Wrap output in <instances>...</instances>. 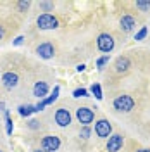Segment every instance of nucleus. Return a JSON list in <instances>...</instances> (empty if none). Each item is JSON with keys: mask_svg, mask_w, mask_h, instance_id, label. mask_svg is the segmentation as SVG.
<instances>
[{"mask_svg": "<svg viewBox=\"0 0 150 152\" xmlns=\"http://www.w3.org/2000/svg\"><path fill=\"white\" fill-rule=\"evenodd\" d=\"M36 54L42 59H52L54 57V54H55V48H54V45L52 43H40L36 47Z\"/></svg>", "mask_w": 150, "mask_h": 152, "instance_id": "obj_8", "label": "nucleus"}, {"mask_svg": "<svg viewBox=\"0 0 150 152\" xmlns=\"http://www.w3.org/2000/svg\"><path fill=\"white\" fill-rule=\"evenodd\" d=\"M107 62H109V56H103V57H100V59L97 61V67H98V69H102V67L105 66V64H107Z\"/></svg>", "mask_w": 150, "mask_h": 152, "instance_id": "obj_21", "label": "nucleus"}, {"mask_svg": "<svg viewBox=\"0 0 150 152\" xmlns=\"http://www.w3.org/2000/svg\"><path fill=\"white\" fill-rule=\"evenodd\" d=\"M60 147V138L55 135H47L42 140V151L43 152H55Z\"/></svg>", "mask_w": 150, "mask_h": 152, "instance_id": "obj_4", "label": "nucleus"}, {"mask_svg": "<svg viewBox=\"0 0 150 152\" xmlns=\"http://www.w3.org/2000/svg\"><path fill=\"white\" fill-rule=\"evenodd\" d=\"M4 35H5V31H4V28H2V26H0V40L4 38Z\"/></svg>", "mask_w": 150, "mask_h": 152, "instance_id": "obj_28", "label": "nucleus"}, {"mask_svg": "<svg viewBox=\"0 0 150 152\" xmlns=\"http://www.w3.org/2000/svg\"><path fill=\"white\" fill-rule=\"evenodd\" d=\"M5 123H7V135H10L14 126H12V119H10V114L7 113V111H5Z\"/></svg>", "mask_w": 150, "mask_h": 152, "instance_id": "obj_18", "label": "nucleus"}, {"mask_svg": "<svg viewBox=\"0 0 150 152\" xmlns=\"http://www.w3.org/2000/svg\"><path fill=\"white\" fill-rule=\"evenodd\" d=\"M0 152H2V151H0Z\"/></svg>", "mask_w": 150, "mask_h": 152, "instance_id": "obj_32", "label": "nucleus"}, {"mask_svg": "<svg viewBox=\"0 0 150 152\" xmlns=\"http://www.w3.org/2000/svg\"><path fill=\"white\" fill-rule=\"evenodd\" d=\"M33 152H43V151H40V149H38V151H33Z\"/></svg>", "mask_w": 150, "mask_h": 152, "instance_id": "obj_31", "label": "nucleus"}, {"mask_svg": "<svg viewBox=\"0 0 150 152\" xmlns=\"http://www.w3.org/2000/svg\"><path fill=\"white\" fill-rule=\"evenodd\" d=\"M136 26V21H135V18L133 16H122L121 18V29L122 31H131L133 28Z\"/></svg>", "mask_w": 150, "mask_h": 152, "instance_id": "obj_13", "label": "nucleus"}, {"mask_svg": "<svg viewBox=\"0 0 150 152\" xmlns=\"http://www.w3.org/2000/svg\"><path fill=\"white\" fill-rule=\"evenodd\" d=\"M122 143H124V138L122 135L116 133V135H111L109 140H107V151L109 152H117L122 149Z\"/></svg>", "mask_w": 150, "mask_h": 152, "instance_id": "obj_7", "label": "nucleus"}, {"mask_svg": "<svg viewBox=\"0 0 150 152\" xmlns=\"http://www.w3.org/2000/svg\"><path fill=\"white\" fill-rule=\"evenodd\" d=\"M29 128H33V130L38 128V121H36V119H31V121H29Z\"/></svg>", "mask_w": 150, "mask_h": 152, "instance_id": "obj_25", "label": "nucleus"}, {"mask_svg": "<svg viewBox=\"0 0 150 152\" xmlns=\"http://www.w3.org/2000/svg\"><path fill=\"white\" fill-rule=\"evenodd\" d=\"M59 92H60V88L59 86H54V92H52V95H48V97H45L42 102H38L35 107H36V111H43L47 105H50V104H54L57 99H59Z\"/></svg>", "mask_w": 150, "mask_h": 152, "instance_id": "obj_9", "label": "nucleus"}, {"mask_svg": "<svg viewBox=\"0 0 150 152\" xmlns=\"http://www.w3.org/2000/svg\"><path fill=\"white\" fill-rule=\"evenodd\" d=\"M147 33H149V29H147L145 26H143V28H141L140 31H138V33L135 35V40H138V42H140V40H143V38L147 37Z\"/></svg>", "mask_w": 150, "mask_h": 152, "instance_id": "obj_20", "label": "nucleus"}, {"mask_svg": "<svg viewBox=\"0 0 150 152\" xmlns=\"http://www.w3.org/2000/svg\"><path fill=\"white\" fill-rule=\"evenodd\" d=\"M136 152H150V149H140V151H136Z\"/></svg>", "mask_w": 150, "mask_h": 152, "instance_id": "obj_30", "label": "nucleus"}, {"mask_svg": "<svg viewBox=\"0 0 150 152\" xmlns=\"http://www.w3.org/2000/svg\"><path fill=\"white\" fill-rule=\"evenodd\" d=\"M40 5H42V7H43L45 10H50L52 7H54V4H50V2H42Z\"/></svg>", "mask_w": 150, "mask_h": 152, "instance_id": "obj_23", "label": "nucleus"}, {"mask_svg": "<svg viewBox=\"0 0 150 152\" xmlns=\"http://www.w3.org/2000/svg\"><path fill=\"white\" fill-rule=\"evenodd\" d=\"M84 64H78V66H76V69H78V71H79V73H81V71H84Z\"/></svg>", "mask_w": 150, "mask_h": 152, "instance_id": "obj_27", "label": "nucleus"}, {"mask_svg": "<svg viewBox=\"0 0 150 152\" xmlns=\"http://www.w3.org/2000/svg\"><path fill=\"white\" fill-rule=\"evenodd\" d=\"M95 133H97V137H100V138H107V137H111V133H112V126H111V123H109L107 119H98V121L95 123Z\"/></svg>", "mask_w": 150, "mask_h": 152, "instance_id": "obj_6", "label": "nucleus"}, {"mask_svg": "<svg viewBox=\"0 0 150 152\" xmlns=\"http://www.w3.org/2000/svg\"><path fill=\"white\" fill-rule=\"evenodd\" d=\"M130 66H131V62H130L128 57H119V59L116 61V71H117V73H124V71H128V67Z\"/></svg>", "mask_w": 150, "mask_h": 152, "instance_id": "obj_14", "label": "nucleus"}, {"mask_svg": "<svg viewBox=\"0 0 150 152\" xmlns=\"http://www.w3.org/2000/svg\"><path fill=\"white\" fill-rule=\"evenodd\" d=\"M17 5H19V9L21 10H24V9H28L29 7V2H19Z\"/></svg>", "mask_w": 150, "mask_h": 152, "instance_id": "obj_24", "label": "nucleus"}, {"mask_svg": "<svg viewBox=\"0 0 150 152\" xmlns=\"http://www.w3.org/2000/svg\"><path fill=\"white\" fill-rule=\"evenodd\" d=\"M135 107V100L130 95H119L117 99H114V109H117L119 113H130Z\"/></svg>", "mask_w": 150, "mask_h": 152, "instance_id": "obj_1", "label": "nucleus"}, {"mask_svg": "<svg viewBox=\"0 0 150 152\" xmlns=\"http://www.w3.org/2000/svg\"><path fill=\"white\" fill-rule=\"evenodd\" d=\"M97 47H98V50L105 52V56H109V52L114 48V38L109 33H102L97 38Z\"/></svg>", "mask_w": 150, "mask_h": 152, "instance_id": "obj_3", "label": "nucleus"}, {"mask_svg": "<svg viewBox=\"0 0 150 152\" xmlns=\"http://www.w3.org/2000/svg\"><path fill=\"white\" fill-rule=\"evenodd\" d=\"M35 111H36L35 105H21V107H19V114H21V116H26V118H28L31 113H35Z\"/></svg>", "mask_w": 150, "mask_h": 152, "instance_id": "obj_15", "label": "nucleus"}, {"mask_svg": "<svg viewBox=\"0 0 150 152\" xmlns=\"http://www.w3.org/2000/svg\"><path fill=\"white\" fill-rule=\"evenodd\" d=\"M76 118H78V121L83 124V126H88V124L93 121L95 114H93V111H92L90 107H78V111H76Z\"/></svg>", "mask_w": 150, "mask_h": 152, "instance_id": "obj_5", "label": "nucleus"}, {"mask_svg": "<svg viewBox=\"0 0 150 152\" xmlns=\"http://www.w3.org/2000/svg\"><path fill=\"white\" fill-rule=\"evenodd\" d=\"M36 24H38V28L40 29H55L57 26H59V21H57L55 16H52V14L45 12V14L38 16Z\"/></svg>", "mask_w": 150, "mask_h": 152, "instance_id": "obj_2", "label": "nucleus"}, {"mask_svg": "<svg viewBox=\"0 0 150 152\" xmlns=\"http://www.w3.org/2000/svg\"><path fill=\"white\" fill-rule=\"evenodd\" d=\"M55 123L59 126H69L71 124V113L67 109H59L55 113Z\"/></svg>", "mask_w": 150, "mask_h": 152, "instance_id": "obj_10", "label": "nucleus"}, {"mask_svg": "<svg viewBox=\"0 0 150 152\" xmlns=\"http://www.w3.org/2000/svg\"><path fill=\"white\" fill-rule=\"evenodd\" d=\"M33 94L36 95L38 99H45V95L48 94V85L45 83V81H36L35 83V86H33Z\"/></svg>", "mask_w": 150, "mask_h": 152, "instance_id": "obj_12", "label": "nucleus"}, {"mask_svg": "<svg viewBox=\"0 0 150 152\" xmlns=\"http://www.w3.org/2000/svg\"><path fill=\"white\" fill-rule=\"evenodd\" d=\"M0 111H5V105H4V102H0Z\"/></svg>", "mask_w": 150, "mask_h": 152, "instance_id": "obj_29", "label": "nucleus"}, {"mask_svg": "<svg viewBox=\"0 0 150 152\" xmlns=\"http://www.w3.org/2000/svg\"><path fill=\"white\" fill-rule=\"evenodd\" d=\"M2 81H4L5 88H14L19 83V76L16 73H5V75L2 76Z\"/></svg>", "mask_w": 150, "mask_h": 152, "instance_id": "obj_11", "label": "nucleus"}, {"mask_svg": "<svg viewBox=\"0 0 150 152\" xmlns=\"http://www.w3.org/2000/svg\"><path fill=\"white\" fill-rule=\"evenodd\" d=\"M23 40H24V37H17L16 40H14V45H21V43H23Z\"/></svg>", "mask_w": 150, "mask_h": 152, "instance_id": "obj_26", "label": "nucleus"}, {"mask_svg": "<svg viewBox=\"0 0 150 152\" xmlns=\"http://www.w3.org/2000/svg\"><path fill=\"white\" fill-rule=\"evenodd\" d=\"M73 97L74 99H79V97H88V90L86 88H76L73 92Z\"/></svg>", "mask_w": 150, "mask_h": 152, "instance_id": "obj_17", "label": "nucleus"}, {"mask_svg": "<svg viewBox=\"0 0 150 152\" xmlns=\"http://www.w3.org/2000/svg\"><path fill=\"white\" fill-rule=\"evenodd\" d=\"M90 92L97 97V100H102V97H103V95H102V86L98 85V83H93L92 88H90Z\"/></svg>", "mask_w": 150, "mask_h": 152, "instance_id": "obj_16", "label": "nucleus"}, {"mask_svg": "<svg viewBox=\"0 0 150 152\" xmlns=\"http://www.w3.org/2000/svg\"><path fill=\"white\" fill-rule=\"evenodd\" d=\"M136 7L141 10H150V2H136Z\"/></svg>", "mask_w": 150, "mask_h": 152, "instance_id": "obj_22", "label": "nucleus"}, {"mask_svg": "<svg viewBox=\"0 0 150 152\" xmlns=\"http://www.w3.org/2000/svg\"><path fill=\"white\" fill-rule=\"evenodd\" d=\"M90 135H92L90 126H83V128H81V132H79V137H81V138H90Z\"/></svg>", "mask_w": 150, "mask_h": 152, "instance_id": "obj_19", "label": "nucleus"}]
</instances>
